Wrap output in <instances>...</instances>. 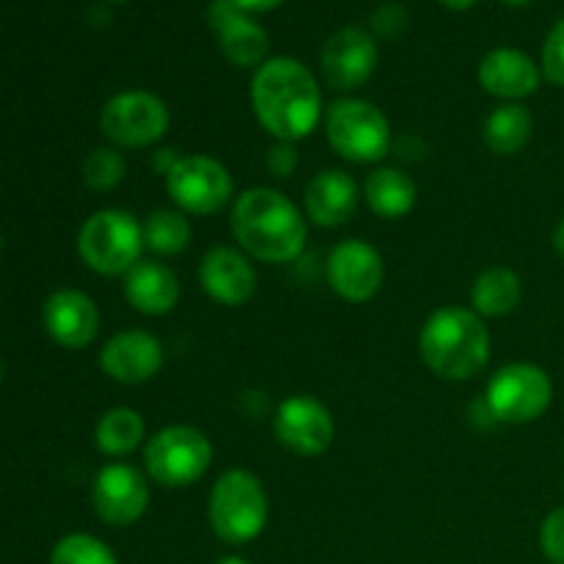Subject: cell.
Instances as JSON below:
<instances>
[{"label":"cell","mask_w":564,"mask_h":564,"mask_svg":"<svg viewBox=\"0 0 564 564\" xmlns=\"http://www.w3.org/2000/svg\"><path fill=\"white\" fill-rule=\"evenodd\" d=\"M251 108L275 141H301L323 121V86L303 61L275 55L253 69Z\"/></svg>","instance_id":"obj_1"},{"label":"cell","mask_w":564,"mask_h":564,"mask_svg":"<svg viewBox=\"0 0 564 564\" xmlns=\"http://www.w3.org/2000/svg\"><path fill=\"white\" fill-rule=\"evenodd\" d=\"M231 237L240 251L268 264L295 262L306 248V218L275 187H248L231 202Z\"/></svg>","instance_id":"obj_2"},{"label":"cell","mask_w":564,"mask_h":564,"mask_svg":"<svg viewBox=\"0 0 564 564\" xmlns=\"http://www.w3.org/2000/svg\"><path fill=\"white\" fill-rule=\"evenodd\" d=\"M419 352L438 378L455 383L471 380L490 361V330L474 308L444 306L422 325Z\"/></svg>","instance_id":"obj_3"},{"label":"cell","mask_w":564,"mask_h":564,"mask_svg":"<svg viewBox=\"0 0 564 564\" xmlns=\"http://www.w3.org/2000/svg\"><path fill=\"white\" fill-rule=\"evenodd\" d=\"M270 501L262 479L246 468H229L215 479L207 518L215 538L226 545L253 543L268 527Z\"/></svg>","instance_id":"obj_4"},{"label":"cell","mask_w":564,"mask_h":564,"mask_svg":"<svg viewBox=\"0 0 564 564\" xmlns=\"http://www.w3.org/2000/svg\"><path fill=\"white\" fill-rule=\"evenodd\" d=\"M143 248V224L124 209H99L88 215L77 235V253L83 264L99 275H121L124 279L138 262Z\"/></svg>","instance_id":"obj_5"},{"label":"cell","mask_w":564,"mask_h":564,"mask_svg":"<svg viewBox=\"0 0 564 564\" xmlns=\"http://www.w3.org/2000/svg\"><path fill=\"white\" fill-rule=\"evenodd\" d=\"M325 138L339 158L350 163H380L391 152V124L369 99H336L325 113Z\"/></svg>","instance_id":"obj_6"},{"label":"cell","mask_w":564,"mask_h":564,"mask_svg":"<svg viewBox=\"0 0 564 564\" xmlns=\"http://www.w3.org/2000/svg\"><path fill=\"white\" fill-rule=\"evenodd\" d=\"M213 441L191 424H171L154 433L143 449V468L160 488H191L213 466Z\"/></svg>","instance_id":"obj_7"},{"label":"cell","mask_w":564,"mask_h":564,"mask_svg":"<svg viewBox=\"0 0 564 564\" xmlns=\"http://www.w3.org/2000/svg\"><path fill=\"white\" fill-rule=\"evenodd\" d=\"M554 402V380L543 367L516 361L501 367L485 389V408L494 422L529 424L538 422Z\"/></svg>","instance_id":"obj_8"},{"label":"cell","mask_w":564,"mask_h":564,"mask_svg":"<svg viewBox=\"0 0 564 564\" xmlns=\"http://www.w3.org/2000/svg\"><path fill=\"white\" fill-rule=\"evenodd\" d=\"M171 110L158 94L130 88L102 105L99 130L116 149H143L158 143L169 132Z\"/></svg>","instance_id":"obj_9"},{"label":"cell","mask_w":564,"mask_h":564,"mask_svg":"<svg viewBox=\"0 0 564 564\" xmlns=\"http://www.w3.org/2000/svg\"><path fill=\"white\" fill-rule=\"evenodd\" d=\"M165 191L185 215H215L235 196V180L220 160L209 154L176 158L165 171Z\"/></svg>","instance_id":"obj_10"},{"label":"cell","mask_w":564,"mask_h":564,"mask_svg":"<svg viewBox=\"0 0 564 564\" xmlns=\"http://www.w3.org/2000/svg\"><path fill=\"white\" fill-rule=\"evenodd\" d=\"M152 488L149 477L130 463H108L91 485V505L108 527H132L149 510Z\"/></svg>","instance_id":"obj_11"},{"label":"cell","mask_w":564,"mask_h":564,"mask_svg":"<svg viewBox=\"0 0 564 564\" xmlns=\"http://www.w3.org/2000/svg\"><path fill=\"white\" fill-rule=\"evenodd\" d=\"M273 433L284 449L301 457H319L330 449L336 435L334 416L312 394H292L279 405Z\"/></svg>","instance_id":"obj_12"},{"label":"cell","mask_w":564,"mask_h":564,"mask_svg":"<svg viewBox=\"0 0 564 564\" xmlns=\"http://www.w3.org/2000/svg\"><path fill=\"white\" fill-rule=\"evenodd\" d=\"M378 69V42L361 25L336 31L319 53V75L334 91H356Z\"/></svg>","instance_id":"obj_13"},{"label":"cell","mask_w":564,"mask_h":564,"mask_svg":"<svg viewBox=\"0 0 564 564\" xmlns=\"http://www.w3.org/2000/svg\"><path fill=\"white\" fill-rule=\"evenodd\" d=\"M386 279L383 257L375 246L350 237L336 242L328 257V284L341 301L367 303L380 292Z\"/></svg>","instance_id":"obj_14"},{"label":"cell","mask_w":564,"mask_h":564,"mask_svg":"<svg viewBox=\"0 0 564 564\" xmlns=\"http://www.w3.org/2000/svg\"><path fill=\"white\" fill-rule=\"evenodd\" d=\"M207 22L229 64L242 66V69H259L268 61V31L235 0H213L207 9Z\"/></svg>","instance_id":"obj_15"},{"label":"cell","mask_w":564,"mask_h":564,"mask_svg":"<svg viewBox=\"0 0 564 564\" xmlns=\"http://www.w3.org/2000/svg\"><path fill=\"white\" fill-rule=\"evenodd\" d=\"M163 361V345L149 330H121L110 336L99 350V369L110 380L124 386H141L158 378Z\"/></svg>","instance_id":"obj_16"},{"label":"cell","mask_w":564,"mask_h":564,"mask_svg":"<svg viewBox=\"0 0 564 564\" xmlns=\"http://www.w3.org/2000/svg\"><path fill=\"white\" fill-rule=\"evenodd\" d=\"M198 281L220 306H242L251 301L259 284L251 257L229 246H215L204 253L198 264Z\"/></svg>","instance_id":"obj_17"},{"label":"cell","mask_w":564,"mask_h":564,"mask_svg":"<svg viewBox=\"0 0 564 564\" xmlns=\"http://www.w3.org/2000/svg\"><path fill=\"white\" fill-rule=\"evenodd\" d=\"M44 328L55 345L66 350H83L99 334V308L86 292L58 290L44 301Z\"/></svg>","instance_id":"obj_18"},{"label":"cell","mask_w":564,"mask_h":564,"mask_svg":"<svg viewBox=\"0 0 564 564\" xmlns=\"http://www.w3.org/2000/svg\"><path fill=\"white\" fill-rule=\"evenodd\" d=\"M479 86L501 102H521L543 83V69L518 47H494L479 61Z\"/></svg>","instance_id":"obj_19"},{"label":"cell","mask_w":564,"mask_h":564,"mask_svg":"<svg viewBox=\"0 0 564 564\" xmlns=\"http://www.w3.org/2000/svg\"><path fill=\"white\" fill-rule=\"evenodd\" d=\"M303 202H306V215L314 226H319V229H339V226H345L356 215L361 191H358L356 180L347 171L328 169L312 176Z\"/></svg>","instance_id":"obj_20"},{"label":"cell","mask_w":564,"mask_h":564,"mask_svg":"<svg viewBox=\"0 0 564 564\" xmlns=\"http://www.w3.org/2000/svg\"><path fill=\"white\" fill-rule=\"evenodd\" d=\"M121 290H124L127 303L135 312L147 314V317H163V314L174 312L180 303V275L169 268L165 262H154V259H141L130 273L121 279Z\"/></svg>","instance_id":"obj_21"},{"label":"cell","mask_w":564,"mask_h":564,"mask_svg":"<svg viewBox=\"0 0 564 564\" xmlns=\"http://www.w3.org/2000/svg\"><path fill=\"white\" fill-rule=\"evenodd\" d=\"M361 196L378 218L400 220L411 215L413 207H416L419 187L411 180V174H405L402 169L383 165V169H375L367 176Z\"/></svg>","instance_id":"obj_22"},{"label":"cell","mask_w":564,"mask_h":564,"mask_svg":"<svg viewBox=\"0 0 564 564\" xmlns=\"http://www.w3.org/2000/svg\"><path fill=\"white\" fill-rule=\"evenodd\" d=\"M523 301V281L512 268L496 264L477 275L471 286V308L479 317H507Z\"/></svg>","instance_id":"obj_23"},{"label":"cell","mask_w":564,"mask_h":564,"mask_svg":"<svg viewBox=\"0 0 564 564\" xmlns=\"http://www.w3.org/2000/svg\"><path fill=\"white\" fill-rule=\"evenodd\" d=\"M534 132V116L523 102H501L494 113L485 119L482 138L488 149L499 158H512L521 152Z\"/></svg>","instance_id":"obj_24"},{"label":"cell","mask_w":564,"mask_h":564,"mask_svg":"<svg viewBox=\"0 0 564 564\" xmlns=\"http://www.w3.org/2000/svg\"><path fill=\"white\" fill-rule=\"evenodd\" d=\"M143 438H147V422L132 408H113V411L102 413V419L97 422V433H94L97 449L105 457H127L143 444Z\"/></svg>","instance_id":"obj_25"},{"label":"cell","mask_w":564,"mask_h":564,"mask_svg":"<svg viewBox=\"0 0 564 564\" xmlns=\"http://www.w3.org/2000/svg\"><path fill=\"white\" fill-rule=\"evenodd\" d=\"M193 240V226L182 209H158L143 220V248L158 257H176Z\"/></svg>","instance_id":"obj_26"},{"label":"cell","mask_w":564,"mask_h":564,"mask_svg":"<svg viewBox=\"0 0 564 564\" xmlns=\"http://www.w3.org/2000/svg\"><path fill=\"white\" fill-rule=\"evenodd\" d=\"M50 564H119L108 543L94 534H66L53 545Z\"/></svg>","instance_id":"obj_27"},{"label":"cell","mask_w":564,"mask_h":564,"mask_svg":"<svg viewBox=\"0 0 564 564\" xmlns=\"http://www.w3.org/2000/svg\"><path fill=\"white\" fill-rule=\"evenodd\" d=\"M124 174L127 160L116 147H99L83 160V182L97 193L113 191L116 185H121Z\"/></svg>","instance_id":"obj_28"},{"label":"cell","mask_w":564,"mask_h":564,"mask_svg":"<svg viewBox=\"0 0 564 564\" xmlns=\"http://www.w3.org/2000/svg\"><path fill=\"white\" fill-rule=\"evenodd\" d=\"M540 69L545 80L564 88V17L549 31L540 53Z\"/></svg>","instance_id":"obj_29"},{"label":"cell","mask_w":564,"mask_h":564,"mask_svg":"<svg viewBox=\"0 0 564 564\" xmlns=\"http://www.w3.org/2000/svg\"><path fill=\"white\" fill-rule=\"evenodd\" d=\"M540 551L551 564H564V507H556L540 523Z\"/></svg>","instance_id":"obj_30"},{"label":"cell","mask_w":564,"mask_h":564,"mask_svg":"<svg viewBox=\"0 0 564 564\" xmlns=\"http://www.w3.org/2000/svg\"><path fill=\"white\" fill-rule=\"evenodd\" d=\"M408 28V11L400 3H383L372 14V36L397 39Z\"/></svg>","instance_id":"obj_31"},{"label":"cell","mask_w":564,"mask_h":564,"mask_svg":"<svg viewBox=\"0 0 564 564\" xmlns=\"http://www.w3.org/2000/svg\"><path fill=\"white\" fill-rule=\"evenodd\" d=\"M297 163H301V158H297L295 143L275 141L273 147H270L268 152L270 176H275V180H290V176L297 171Z\"/></svg>","instance_id":"obj_32"},{"label":"cell","mask_w":564,"mask_h":564,"mask_svg":"<svg viewBox=\"0 0 564 564\" xmlns=\"http://www.w3.org/2000/svg\"><path fill=\"white\" fill-rule=\"evenodd\" d=\"M235 3L240 6L242 11H248V14H264V11L279 9L284 0H235Z\"/></svg>","instance_id":"obj_33"},{"label":"cell","mask_w":564,"mask_h":564,"mask_svg":"<svg viewBox=\"0 0 564 564\" xmlns=\"http://www.w3.org/2000/svg\"><path fill=\"white\" fill-rule=\"evenodd\" d=\"M438 3L449 11H468L477 6V0H438Z\"/></svg>","instance_id":"obj_34"},{"label":"cell","mask_w":564,"mask_h":564,"mask_svg":"<svg viewBox=\"0 0 564 564\" xmlns=\"http://www.w3.org/2000/svg\"><path fill=\"white\" fill-rule=\"evenodd\" d=\"M554 248H556V253L564 259V218L556 224V229H554Z\"/></svg>","instance_id":"obj_35"},{"label":"cell","mask_w":564,"mask_h":564,"mask_svg":"<svg viewBox=\"0 0 564 564\" xmlns=\"http://www.w3.org/2000/svg\"><path fill=\"white\" fill-rule=\"evenodd\" d=\"M215 564H251L246 560V556H240V554H229V556H224V560H218Z\"/></svg>","instance_id":"obj_36"},{"label":"cell","mask_w":564,"mask_h":564,"mask_svg":"<svg viewBox=\"0 0 564 564\" xmlns=\"http://www.w3.org/2000/svg\"><path fill=\"white\" fill-rule=\"evenodd\" d=\"M505 6H510V9H523V6H529L532 0H501Z\"/></svg>","instance_id":"obj_37"},{"label":"cell","mask_w":564,"mask_h":564,"mask_svg":"<svg viewBox=\"0 0 564 564\" xmlns=\"http://www.w3.org/2000/svg\"><path fill=\"white\" fill-rule=\"evenodd\" d=\"M108 3H127V0H108Z\"/></svg>","instance_id":"obj_38"},{"label":"cell","mask_w":564,"mask_h":564,"mask_svg":"<svg viewBox=\"0 0 564 564\" xmlns=\"http://www.w3.org/2000/svg\"><path fill=\"white\" fill-rule=\"evenodd\" d=\"M0 380H3V361H0Z\"/></svg>","instance_id":"obj_39"},{"label":"cell","mask_w":564,"mask_h":564,"mask_svg":"<svg viewBox=\"0 0 564 564\" xmlns=\"http://www.w3.org/2000/svg\"><path fill=\"white\" fill-rule=\"evenodd\" d=\"M0 248H3V240H0Z\"/></svg>","instance_id":"obj_40"}]
</instances>
